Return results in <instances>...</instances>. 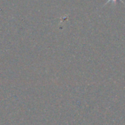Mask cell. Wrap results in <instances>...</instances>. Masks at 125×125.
<instances>
[{"label": "cell", "instance_id": "obj_1", "mask_svg": "<svg viewBox=\"0 0 125 125\" xmlns=\"http://www.w3.org/2000/svg\"><path fill=\"white\" fill-rule=\"evenodd\" d=\"M117 1H122V3H124V2H123V1H122V0H108V1H106V3L105 4V5L106 4H108V3H109V2H111V1H112L113 3H116V2ZM124 4H125V3H124Z\"/></svg>", "mask_w": 125, "mask_h": 125}]
</instances>
